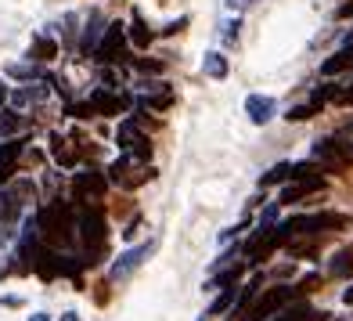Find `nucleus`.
<instances>
[{"label":"nucleus","mask_w":353,"mask_h":321,"mask_svg":"<svg viewBox=\"0 0 353 321\" xmlns=\"http://www.w3.org/2000/svg\"><path fill=\"white\" fill-rule=\"evenodd\" d=\"M170 101H173V94H170V90H166V94H159V98H148V105H152V108H166Z\"/></svg>","instance_id":"32"},{"label":"nucleus","mask_w":353,"mask_h":321,"mask_svg":"<svg viewBox=\"0 0 353 321\" xmlns=\"http://www.w3.org/2000/svg\"><path fill=\"white\" fill-rule=\"evenodd\" d=\"M205 321H210V318H205Z\"/></svg>","instance_id":"41"},{"label":"nucleus","mask_w":353,"mask_h":321,"mask_svg":"<svg viewBox=\"0 0 353 321\" xmlns=\"http://www.w3.org/2000/svg\"><path fill=\"white\" fill-rule=\"evenodd\" d=\"M8 238H11V231L4 228V224H0V246H4V242H8Z\"/></svg>","instance_id":"38"},{"label":"nucleus","mask_w":353,"mask_h":321,"mask_svg":"<svg viewBox=\"0 0 353 321\" xmlns=\"http://www.w3.org/2000/svg\"><path fill=\"white\" fill-rule=\"evenodd\" d=\"M108 173H112V181H119L123 188H137L141 181H148V177H155V170L152 166H144L137 155H130V152H123L116 163L108 166Z\"/></svg>","instance_id":"3"},{"label":"nucleus","mask_w":353,"mask_h":321,"mask_svg":"<svg viewBox=\"0 0 353 321\" xmlns=\"http://www.w3.org/2000/svg\"><path fill=\"white\" fill-rule=\"evenodd\" d=\"M19 126H22V116H19V112H14V108H4V112H0V137L14 134V130H19Z\"/></svg>","instance_id":"22"},{"label":"nucleus","mask_w":353,"mask_h":321,"mask_svg":"<svg viewBox=\"0 0 353 321\" xmlns=\"http://www.w3.org/2000/svg\"><path fill=\"white\" fill-rule=\"evenodd\" d=\"M350 66H353V47H339V51H335L325 66H321V72L335 76V72H343V69H350Z\"/></svg>","instance_id":"13"},{"label":"nucleus","mask_w":353,"mask_h":321,"mask_svg":"<svg viewBox=\"0 0 353 321\" xmlns=\"http://www.w3.org/2000/svg\"><path fill=\"white\" fill-rule=\"evenodd\" d=\"M90 105H94V112H101V116H116V112L123 108V98L119 94H108V90H94Z\"/></svg>","instance_id":"12"},{"label":"nucleus","mask_w":353,"mask_h":321,"mask_svg":"<svg viewBox=\"0 0 353 321\" xmlns=\"http://www.w3.org/2000/svg\"><path fill=\"white\" fill-rule=\"evenodd\" d=\"M335 14H339V19H350V14H353V0H350V4H343V8L335 11Z\"/></svg>","instance_id":"35"},{"label":"nucleus","mask_w":353,"mask_h":321,"mask_svg":"<svg viewBox=\"0 0 353 321\" xmlns=\"http://www.w3.org/2000/svg\"><path fill=\"white\" fill-rule=\"evenodd\" d=\"M314 112H317L314 105H296V108H288V116H285V119H288V123H307Z\"/></svg>","instance_id":"27"},{"label":"nucleus","mask_w":353,"mask_h":321,"mask_svg":"<svg viewBox=\"0 0 353 321\" xmlns=\"http://www.w3.org/2000/svg\"><path fill=\"white\" fill-rule=\"evenodd\" d=\"M87 191H90L94 199L105 195V177H101V173H94V170L76 173V195H87Z\"/></svg>","instance_id":"11"},{"label":"nucleus","mask_w":353,"mask_h":321,"mask_svg":"<svg viewBox=\"0 0 353 321\" xmlns=\"http://www.w3.org/2000/svg\"><path fill=\"white\" fill-rule=\"evenodd\" d=\"M130 40H134L137 47H148V43H152V29L144 26V19H141V14H134V26H130Z\"/></svg>","instance_id":"21"},{"label":"nucleus","mask_w":353,"mask_h":321,"mask_svg":"<svg viewBox=\"0 0 353 321\" xmlns=\"http://www.w3.org/2000/svg\"><path fill=\"white\" fill-rule=\"evenodd\" d=\"M19 155H22V144H19V141H4V144H0V184L11 181Z\"/></svg>","instance_id":"10"},{"label":"nucleus","mask_w":353,"mask_h":321,"mask_svg":"<svg viewBox=\"0 0 353 321\" xmlns=\"http://www.w3.org/2000/svg\"><path fill=\"white\" fill-rule=\"evenodd\" d=\"M343 303H346V307H353V285H350L346 293H343Z\"/></svg>","instance_id":"36"},{"label":"nucleus","mask_w":353,"mask_h":321,"mask_svg":"<svg viewBox=\"0 0 353 321\" xmlns=\"http://www.w3.org/2000/svg\"><path fill=\"white\" fill-rule=\"evenodd\" d=\"M98 40H101V14L94 11L90 19H87V33H83V51L90 55L94 47H98Z\"/></svg>","instance_id":"17"},{"label":"nucleus","mask_w":353,"mask_h":321,"mask_svg":"<svg viewBox=\"0 0 353 321\" xmlns=\"http://www.w3.org/2000/svg\"><path fill=\"white\" fill-rule=\"evenodd\" d=\"M19 213V191H0V224H8Z\"/></svg>","instance_id":"18"},{"label":"nucleus","mask_w":353,"mask_h":321,"mask_svg":"<svg viewBox=\"0 0 353 321\" xmlns=\"http://www.w3.org/2000/svg\"><path fill=\"white\" fill-rule=\"evenodd\" d=\"M4 72L14 76V79H47V76L33 66V61H14V66H8ZM47 84H54V79H47Z\"/></svg>","instance_id":"15"},{"label":"nucleus","mask_w":353,"mask_h":321,"mask_svg":"<svg viewBox=\"0 0 353 321\" xmlns=\"http://www.w3.org/2000/svg\"><path fill=\"white\" fill-rule=\"evenodd\" d=\"M296 296V289H288V285H278V289H267V293L252 303V307L245 311V314H238L234 321H263V318H270V314H278L288 300Z\"/></svg>","instance_id":"2"},{"label":"nucleus","mask_w":353,"mask_h":321,"mask_svg":"<svg viewBox=\"0 0 353 321\" xmlns=\"http://www.w3.org/2000/svg\"><path fill=\"white\" fill-rule=\"evenodd\" d=\"M310 318V307H307V303H292V307H281V314L278 318H270V321H307Z\"/></svg>","instance_id":"20"},{"label":"nucleus","mask_w":353,"mask_h":321,"mask_svg":"<svg viewBox=\"0 0 353 321\" xmlns=\"http://www.w3.org/2000/svg\"><path fill=\"white\" fill-rule=\"evenodd\" d=\"M202 72L210 79H223V76H228V58H223L220 51H210L202 58Z\"/></svg>","instance_id":"14"},{"label":"nucleus","mask_w":353,"mask_h":321,"mask_svg":"<svg viewBox=\"0 0 353 321\" xmlns=\"http://www.w3.org/2000/svg\"><path fill=\"white\" fill-rule=\"evenodd\" d=\"M231 285H238V267L228 271V275H216V278L210 282V289H231Z\"/></svg>","instance_id":"28"},{"label":"nucleus","mask_w":353,"mask_h":321,"mask_svg":"<svg viewBox=\"0 0 353 321\" xmlns=\"http://www.w3.org/2000/svg\"><path fill=\"white\" fill-rule=\"evenodd\" d=\"M11 98H14V105H29V101H43V98H47V90H43V87H33V84H29L26 90H14Z\"/></svg>","instance_id":"24"},{"label":"nucleus","mask_w":353,"mask_h":321,"mask_svg":"<svg viewBox=\"0 0 353 321\" xmlns=\"http://www.w3.org/2000/svg\"><path fill=\"white\" fill-rule=\"evenodd\" d=\"M152 249H155V246L148 242V246H137V249H126V253H119V260L112 264V278H116V282L130 278L134 271H137V267H141V264L152 256Z\"/></svg>","instance_id":"7"},{"label":"nucleus","mask_w":353,"mask_h":321,"mask_svg":"<svg viewBox=\"0 0 353 321\" xmlns=\"http://www.w3.org/2000/svg\"><path fill=\"white\" fill-rule=\"evenodd\" d=\"M321 188H325L321 173H310V177H296V181H288V188L281 191V202H299V199L314 195V191H321Z\"/></svg>","instance_id":"9"},{"label":"nucleus","mask_w":353,"mask_h":321,"mask_svg":"<svg viewBox=\"0 0 353 321\" xmlns=\"http://www.w3.org/2000/svg\"><path fill=\"white\" fill-rule=\"evenodd\" d=\"M134 66H137L141 72H155V76H159V72H163V61H144V58H137V61H134Z\"/></svg>","instance_id":"30"},{"label":"nucleus","mask_w":353,"mask_h":321,"mask_svg":"<svg viewBox=\"0 0 353 321\" xmlns=\"http://www.w3.org/2000/svg\"><path fill=\"white\" fill-rule=\"evenodd\" d=\"M79 235H83L87 249L94 246V253H101V246H105V217H101V210H83V217H79Z\"/></svg>","instance_id":"6"},{"label":"nucleus","mask_w":353,"mask_h":321,"mask_svg":"<svg viewBox=\"0 0 353 321\" xmlns=\"http://www.w3.org/2000/svg\"><path fill=\"white\" fill-rule=\"evenodd\" d=\"M332 101H339V105H353V84L346 90H335V98Z\"/></svg>","instance_id":"31"},{"label":"nucleus","mask_w":353,"mask_h":321,"mask_svg":"<svg viewBox=\"0 0 353 321\" xmlns=\"http://www.w3.org/2000/svg\"><path fill=\"white\" fill-rule=\"evenodd\" d=\"M252 4H256V0H228V8H231V11H249Z\"/></svg>","instance_id":"33"},{"label":"nucleus","mask_w":353,"mask_h":321,"mask_svg":"<svg viewBox=\"0 0 353 321\" xmlns=\"http://www.w3.org/2000/svg\"><path fill=\"white\" fill-rule=\"evenodd\" d=\"M332 275H339V278L353 275V249H343L339 256H335V260H332Z\"/></svg>","instance_id":"23"},{"label":"nucleus","mask_w":353,"mask_h":321,"mask_svg":"<svg viewBox=\"0 0 353 321\" xmlns=\"http://www.w3.org/2000/svg\"><path fill=\"white\" fill-rule=\"evenodd\" d=\"M29 55L40 58V61H51V58L58 55V43L47 40V37H37V40H33V51H29Z\"/></svg>","instance_id":"19"},{"label":"nucleus","mask_w":353,"mask_h":321,"mask_svg":"<svg viewBox=\"0 0 353 321\" xmlns=\"http://www.w3.org/2000/svg\"><path fill=\"white\" fill-rule=\"evenodd\" d=\"M184 26H188V19H176L173 26H166V29H163V37H173V33H181Z\"/></svg>","instance_id":"34"},{"label":"nucleus","mask_w":353,"mask_h":321,"mask_svg":"<svg viewBox=\"0 0 353 321\" xmlns=\"http://www.w3.org/2000/svg\"><path fill=\"white\" fill-rule=\"evenodd\" d=\"M37 228H43V238L47 242H61L65 246L69 238H72V224H69V213L61 210V206H47V210L37 217Z\"/></svg>","instance_id":"4"},{"label":"nucleus","mask_w":353,"mask_h":321,"mask_svg":"<svg viewBox=\"0 0 353 321\" xmlns=\"http://www.w3.org/2000/svg\"><path fill=\"white\" fill-rule=\"evenodd\" d=\"M61 321H79V318H76V314L69 311V314H61Z\"/></svg>","instance_id":"40"},{"label":"nucleus","mask_w":353,"mask_h":321,"mask_svg":"<svg viewBox=\"0 0 353 321\" xmlns=\"http://www.w3.org/2000/svg\"><path fill=\"white\" fill-rule=\"evenodd\" d=\"M274 112H278V101L267 98V94H249V98H245V116H249L256 126L270 123V119H274Z\"/></svg>","instance_id":"8"},{"label":"nucleus","mask_w":353,"mask_h":321,"mask_svg":"<svg viewBox=\"0 0 353 321\" xmlns=\"http://www.w3.org/2000/svg\"><path fill=\"white\" fill-rule=\"evenodd\" d=\"M29 321H51V318H47V314H33V318H29Z\"/></svg>","instance_id":"39"},{"label":"nucleus","mask_w":353,"mask_h":321,"mask_svg":"<svg viewBox=\"0 0 353 321\" xmlns=\"http://www.w3.org/2000/svg\"><path fill=\"white\" fill-rule=\"evenodd\" d=\"M332 98H335V84H321V87L310 94V105H314V108H321V105L332 101Z\"/></svg>","instance_id":"26"},{"label":"nucleus","mask_w":353,"mask_h":321,"mask_svg":"<svg viewBox=\"0 0 353 321\" xmlns=\"http://www.w3.org/2000/svg\"><path fill=\"white\" fill-rule=\"evenodd\" d=\"M123 47H126V26L123 22H112L105 33H101L98 47H94V58H98V61H119V58H126Z\"/></svg>","instance_id":"5"},{"label":"nucleus","mask_w":353,"mask_h":321,"mask_svg":"<svg viewBox=\"0 0 353 321\" xmlns=\"http://www.w3.org/2000/svg\"><path fill=\"white\" fill-rule=\"evenodd\" d=\"M8 94H11V90L4 87V79H0V105H4V101H8Z\"/></svg>","instance_id":"37"},{"label":"nucleus","mask_w":353,"mask_h":321,"mask_svg":"<svg viewBox=\"0 0 353 321\" xmlns=\"http://www.w3.org/2000/svg\"><path fill=\"white\" fill-rule=\"evenodd\" d=\"M51 152H54V159H58L61 166H72L76 163V152L69 148V141L61 137V134H51Z\"/></svg>","instance_id":"16"},{"label":"nucleus","mask_w":353,"mask_h":321,"mask_svg":"<svg viewBox=\"0 0 353 321\" xmlns=\"http://www.w3.org/2000/svg\"><path fill=\"white\" fill-rule=\"evenodd\" d=\"M231 303H234V289H228V293H223V296H220V300L213 303V307H210V314H220V311H228Z\"/></svg>","instance_id":"29"},{"label":"nucleus","mask_w":353,"mask_h":321,"mask_svg":"<svg viewBox=\"0 0 353 321\" xmlns=\"http://www.w3.org/2000/svg\"><path fill=\"white\" fill-rule=\"evenodd\" d=\"M314 159L328 170H346L353 163V141H339V137H321L314 141Z\"/></svg>","instance_id":"1"},{"label":"nucleus","mask_w":353,"mask_h":321,"mask_svg":"<svg viewBox=\"0 0 353 321\" xmlns=\"http://www.w3.org/2000/svg\"><path fill=\"white\" fill-rule=\"evenodd\" d=\"M288 177H292V163H278V166H274V170H270L267 177H263V188H270V184H281V181H288Z\"/></svg>","instance_id":"25"}]
</instances>
